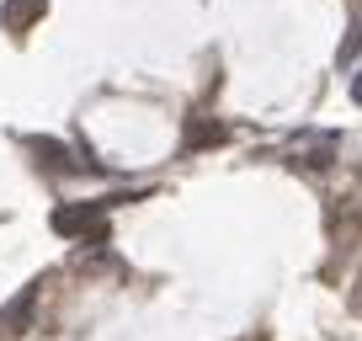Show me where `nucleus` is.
Returning <instances> with one entry per match:
<instances>
[{"mask_svg": "<svg viewBox=\"0 0 362 341\" xmlns=\"http://www.w3.org/2000/svg\"><path fill=\"white\" fill-rule=\"evenodd\" d=\"M37 299H43V277H37V283H27L22 294L11 299V304L0 309V330H11V336H27V325H33V309H37Z\"/></svg>", "mask_w": 362, "mask_h": 341, "instance_id": "f257e3e1", "label": "nucleus"}, {"mask_svg": "<svg viewBox=\"0 0 362 341\" xmlns=\"http://www.w3.org/2000/svg\"><path fill=\"white\" fill-rule=\"evenodd\" d=\"M33 155L43 160V170H54V176H69V170H86V166H96L90 155H69L59 139H33Z\"/></svg>", "mask_w": 362, "mask_h": 341, "instance_id": "f03ea898", "label": "nucleus"}, {"mask_svg": "<svg viewBox=\"0 0 362 341\" xmlns=\"http://www.w3.org/2000/svg\"><path fill=\"white\" fill-rule=\"evenodd\" d=\"M96 214H102V203H75V208H59V214H54V229H59V235H86V229L96 224Z\"/></svg>", "mask_w": 362, "mask_h": 341, "instance_id": "7ed1b4c3", "label": "nucleus"}, {"mask_svg": "<svg viewBox=\"0 0 362 341\" xmlns=\"http://www.w3.org/2000/svg\"><path fill=\"white\" fill-rule=\"evenodd\" d=\"M43 6H48V0H6V11H0V16H6L11 33H27V27L43 16Z\"/></svg>", "mask_w": 362, "mask_h": 341, "instance_id": "20e7f679", "label": "nucleus"}, {"mask_svg": "<svg viewBox=\"0 0 362 341\" xmlns=\"http://www.w3.org/2000/svg\"><path fill=\"white\" fill-rule=\"evenodd\" d=\"M218 139H224L218 123H192L187 128V149H208V144H218Z\"/></svg>", "mask_w": 362, "mask_h": 341, "instance_id": "39448f33", "label": "nucleus"}]
</instances>
